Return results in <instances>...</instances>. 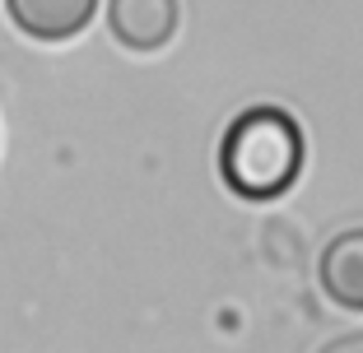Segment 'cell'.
<instances>
[{"instance_id":"5b68a950","label":"cell","mask_w":363,"mask_h":353,"mask_svg":"<svg viewBox=\"0 0 363 353\" xmlns=\"http://www.w3.org/2000/svg\"><path fill=\"white\" fill-rule=\"evenodd\" d=\"M317 353H363V330H354V335H335L331 344H321Z\"/></svg>"},{"instance_id":"7a4b0ae2","label":"cell","mask_w":363,"mask_h":353,"mask_svg":"<svg viewBox=\"0 0 363 353\" xmlns=\"http://www.w3.org/2000/svg\"><path fill=\"white\" fill-rule=\"evenodd\" d=\"M182 5L177 0H107V28L126 52L150 56L177 37Z\"/></svg>"},{"instance_id":"6da1fadb","label":"cell","mask_w":363,"mask_h":353,"mask_svg":"<svg viewBox=\"0 0 363 353\" xmlns=\"http://www.w3.org/2000/svg\"><path fill=\"white\" fill-rule=\"evenodd\" d=\"M303 158H308L303 126L279 103H257L238 112L219 139V177L247 204H270L294 191Z\"/></svg>"},{"instance_id":"277c9868","label":"cell","mask_w":363,"mask_h":353,"mask_svg":"<svg viewBox=\"0 0 363 353\" xmlns=\"http://www.w3.org/2000/svg\"><path fill=\"white\" fill-rule=\"evenodd\" d=\"M321 293L345 311H363V228H345L321 246Z\"/></svg>"},{"instance_id":"3957f363","label":"cell","mask_w":363,"mask_h":353,"mask_svg":"<svg viewBox=\"0 0 363 353\" xmlns=\"http://www.w3.org/2000/svg\"><path fill=\"white\" fill-rule=\"evenodd\" d=\"M10 23L33 42H70L94 23L98 0H5Z\"/></svg>"}]
</instances>
